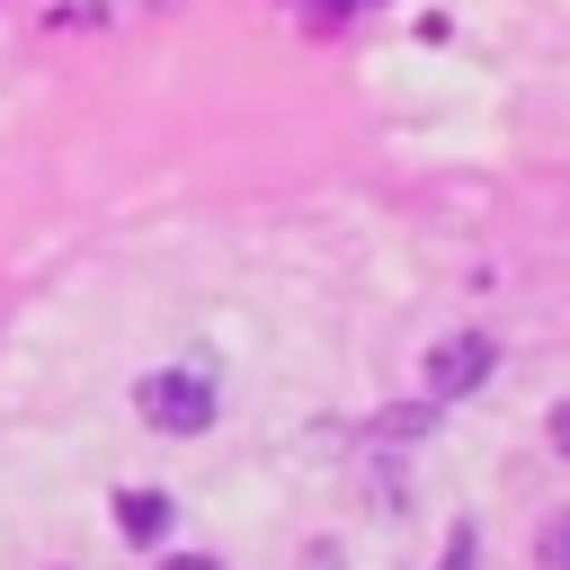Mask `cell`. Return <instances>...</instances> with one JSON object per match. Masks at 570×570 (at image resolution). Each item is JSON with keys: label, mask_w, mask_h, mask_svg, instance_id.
Segmentation results:
<instances>
[{"label": "cell", "mask_w": 570, "mask_h": 570, "mask_svg": "<svg viewBox=\"0 0 570 570\" xmlns=\"http://www.w3.org/2000/svg\"><path fill=\"white\" fill-rule=\"evenodd\" d=\"M214 374L205 365H160V374H142L134 383V410H142V428H160V436H196V428H214Z\"/></svg>", "instance_id": "obj_1"}, {"label": "cell", "mask_w": 570, "mask_h": 570, "mask_svg": "<svg viewBox=\"0 0 570 570\" xmlns=\"http://www.w3.org/2000/svg\"><path fill=\"white\" fill-rule=\"evenodd\" d=\"M490 365H499V338H490V330H454V338L428 347L419 383H428V401H463V392L490 383Z\"/></svg>", "instance_id": "obj_2"}, {"label": "cell", "mask_w": 570, "mask_h": 570, "mask_svg": "<svg viewBox=\"0 0 570 570\" xmlns=\"http://www.w3.org/2000/svg\"><path fill=\"white\" fill-rule=\"evenodd\" d=\"M116 534L125 543H160L169 534V499L160 490H116Z\"/></svg>", "instance_id": "obj_3"}, {"label": "cell", "mask_w": 570, "mask_h": 570, "mask_svg": "<svg viewBox=\"0 0 570 570\" xmlns=\"http://www.w3.org/2000/svg\"><path fill=\"white\" fill-rule=\"evenodd\" d=\"M534 561H543V570H570V517H552V525H543V543H534Z\"/></svg>", "instance_id": "obj_4"}, {"label": "cell", "mask_w": 570, "mask_h": 570, "mask_svg": "<svg viewBox=\"0 0 570 570\" xmlns=\"http://www.w3.org/2000/svg\"><path fill=\"white\" fill-rule=\"evenodd\" d=\"M472 552H481V543H472V525H454V534H445V561H436V570H472Z\"/></svg>", "instance_id": "obj_5"}, {"label": "cell", "mask_w": 570, "mask_h": 570, "mask_svg": "<svg viewBox=\"0 0 570 570\" xmlns=\"http://www.w3.org/2000/svg\"><path fill=\"white\" fill-rule=\"evenodd\" d=\"M160 570H223V561H214V552H169Z\"/></svg>", "instance_id": "obj_6"}, {"label": "cell", "mask_w": 570, "mask_h": 570, "mask_svg": "<svg viewBox=\"0 0 570 570\" xmlns=\"http://www.w3.org/2000/svg\"><path fill=\"white\" fill-rule=\"evenodd\" d=\"M552 445H561V454H570V401H561V410H552Z\"/></svg>", "instance_id": "obj_7"}, {"label": "cell", "mask_w": 570, "mask_h": 570, "mask_svg": "<svg viewBox=\"0 0 570 570\" xmlns=\"http://www.w3.org/2000/svg\"><path fill=\"white\" fill-rule=\"evenodd\" d=\"M294 9H374V0H294Z\"/></svg>", "instance_id": "obj_8"}]
</instances>
